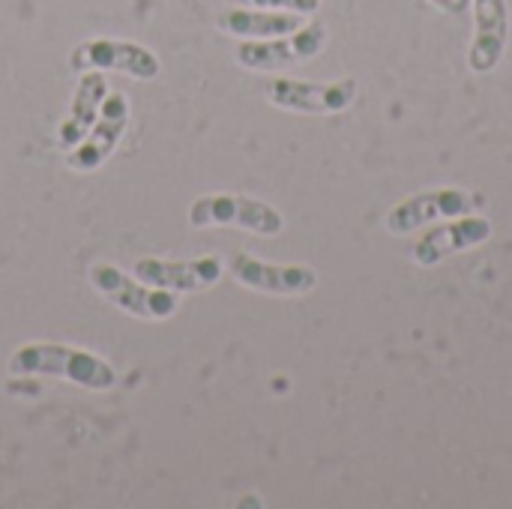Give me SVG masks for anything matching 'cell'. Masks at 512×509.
<instances>
[{"mask_svg":"<svg viewBox=\"0 0 512 509\" xmlns=\"http://www.w3.org/2000/svg\"><path fill=\"white\" fill-rule=\"evenodd\" d=\"M192 228H240L261 237H279L285 231V216L258 198L237 192H213L201 195L189 207Z\"/></svg>","mask_w":512,"mask_h":509,"instance_id":"cell-2","label":"cell"},{"mask_svg":"<svg viewBox=\"0 0 512 509\" xmlns=\"http://www.w3.org/2000/svg\"><path fill=\"white\" fill-rule=\"evenodd\" d=\"M69 66L75 72H87V69L120 72V75H129L135 81H153L162 69L159 57L150 48H144L132 39H111V36L84 39L69 54Z\"/></svg>","mask_w":512,"mask_h":509,"instance_id":"cell-6","label":"cell"},{"mask_svg":"<svg viewBox=\"0 0 512 509\" xmlns=\"http://www.w3.org/2000/svg\"><path fill=\"white\" fill-rule=\"evenodd\" d=\"M270 105L291 114H342L357 99V81H300V78H273L264 84Z\"/></svg>","mask_w":512,"mask_h":509,"instance_id":"cell-5","label":"cell"},{"mask_svg":"<svg viewBox=\"0 0 512 509\" xmlns=\"http://www.w3.org/2000/svg\"><path fill=\"white\" fill-rule=\"evenodd\" d=\"M225 264L219 258H192V261H168V258H141L132 264V276L174 294H198L219 285Z\"/></svg>","mask_w":512,"mask_h":509,"instance_id":"cell-9","label":"cell"},{"mask_svg":"<svg viewBox=\"0 0 512 509\" xmlns=\"http://www.w3.org/2000/svg\"><path fill=\"white\" fill-rule=\"evenodd\" d=\"M429 3L447 15H468V9H471V0H429Z\"/></svg>","mask_w":512,"mask_h":509,"instance_id":"cell-16","label":"cell"},{"mask_svg":"<svg viewBox=\"0 0 512 509\" xmlns=\"http://www.w3.org/2000/svg\"><path fill=\"white\" fill-rule=\"evenodd\" d=\"M489 237H492V219L465 213V216L447 219L444 225L426 231V234L417 240L411 258H414V264H420V267H435V264H441L444 258H450V255H456V252L483 246Z\"/></svg>","mask_w":512,"mask_h":509,"instance_id":"cell-12","label":"cell"},{"mask_svg":"<svg viewBox=\"0 0 512 509\" xmlns=\"http://www.w3.org/2000/svg\"><path fill=\"white\" fill-rule=\"evenodd\" d=\"M90 282L111 306H117L120 312L141 318V321H165L180 309V300L174 291L153 288L129 273H123L114 264H93Z\"/></svg>","mask_w":512,"mask_h":509,"instance_id":"cell-4","label":"cell"},{"mask_svg":"<svg viewBox=\"0 0 512 509\" xmlns=\"http://www.w3.org/2000/svg\"><path fill=\"white\" fill-rule=\"evenodd\" d=\"M303 24L297 12L279 9H258V6H228L216 15V30L237 36V39H273L294 33Z\"/></svg>","mask_w":512,"mask_h":509,"instance_id":"cell-14","label":"cell"},{"mask_svg":"<svg viewBox=\"0 0 512 509\" xmlns=\"http://www.w3.org/2000/svg\"><path fill=\"white\" fill-rule=\"evenodd\" d=\"M327 45V24L306 21L294 33L273 39H246L237 45V63L249 72H276L288 66H303L315 60Z\"/></svg>","mask_w":512,"mask_h":509,"instance_id":"cell-3","label":"cell"},{"mask_svg":"<svg viewBox=\"0 0 512 509\" xmlns=\"http://www.w3.org/2000/svg\"><path fill=\"white\" fill-rule=\"evenodd\" d=\"M12 378H57L90 393H105L117 387V372L108 360L93 351L60 345V342H27L6 360Z\"/></svg>","mask_w":512,"mask_h":509,"instance_id":"cell-1","label":"cell"},{"mask_svg":"<svg viewBox=\"0 0 512 509\" xmlns=\"http://www.w3.org/2000/svg\"><path fill=\"white\" fill-rule=\"evenodd\" d=\"M105 96H108V78H105V72H99V69L78 72V84H75L69 111H66L63 123L57 126L60 147H66V150L75 147L93 129Z\"/></svg>","mask_w":512,"mask_h":509,"instance_id":"cell-13","label":"cell"},{"mask_svg":"<svg viewBox=\"0 0 512 509\" xmlns=\"http://www.w3.org/2000/svg\"><path fill=\"white\" fill-rule=\"evenodd\" d=\"M243 6L258 9H279V12H297V15H315L321 0H240Z\"/></svg>","mask_w":512,"mask_h":509,"instance_id":"cell-15","label":"cell"},{"mask_svg":"<svg viewBox=\"0 0 512 509\" xmlns=\"http://www.w3.org/2000/svg\"><path fill=\"white\" fill-rule=\"evenodd\" d=\"M231 279L249 291L273 297H300L318 285V273L306 264H273L249 252H234L225 264Z\"/></svg>","mask_w":512,"mask_h":509,"instance_id":"cell-8","label":"cell"},{"mask_svg":"<svg viewBox=\"0 0 512 509\" xmlns=\"http://www.w3.org/2000/svg\"><path fill=\"white\" fill-rule=\"evenodd\" d=\"M474 39L468 48V66L477 75L498 69L510 45V0H471Z\"/></svg>","mask_w":512,"mask_h":509,"instance_id":"cell-11","label":"cell"},{"mask_svg":"<svg viewBox=\"0 0 512 509\" xmlns=\"http://www.w3.org/2000/svg\"><path fill=\"white\" fill-rule=\"evenodd\" d=\"M129 117H132L129 96L120 93V90H114V93L108 90L93 129L75 147H69L66 165L72 171H81V174H90V171L102 168L111 159V153L120 147V141L126 135V126H129Z\"/></svg>","mask_w":512,"mask_h":509,"instance_id":"cell-7","label":"cell"},{"mask_svg":"<svg viewBox=\"0 0 512 509\" xmlns=\"http://www.w3.org/2000/svg\"><path fill=\"white\" fill-rule=\"evenodd\" d=\"M474 210V195H468L465 189H429V192H417L405 201H399L390 213H387V228L399 237L414 234L438 219H456Z\"/></svg>","mask_w":512,"mask_h":509,"instance_id":"cell-10","label":"cell"}]
</instances>
